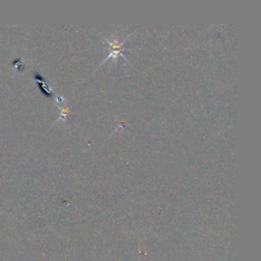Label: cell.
<instances>
[{
  "label": "cell",
  "instance_id": "6da1fadb",
  "mask_svg": "<svg viewBox=\"0 0 261 261\" xmlns=\"http://www.w3.org/2000/svg\"><path fill=\"white\" fill-rule=\"evenodd\" d=\"M106 41H107V43L110 45L111 52H110L109 55L105 58L104 61H106V60L109 59V58H116L118 55H120V56L126 58V57H125V54H124V51H125L127 48L123 47V44L125 43V41L119 42V41H117L116 38H114L113 40H108V39H106ZM104 61H103V62H104Z\"/></svg>",
  "mask_w": 261,
  "mask_h": 261
},
{
  "label": "cell",
  "instance_id": "7a4b0ae2",
  "mask_svg": "<svg viewBox=\"0 0 261 261\" xmlns=\"http://www.w3.org/2000/svg\"><path fill=\"white\" fill-rule=\"evenodd\" d=\"M69 115H70V108H68L67 106H63L60 108V115L57 118V121L61 120V119L65 120Z\"/></svg>",
  "mask_w": 261,
  "mask_h": 261
}]
</instances>
